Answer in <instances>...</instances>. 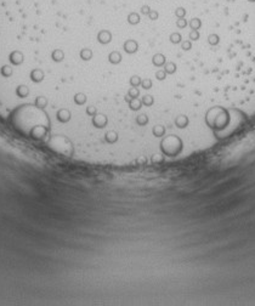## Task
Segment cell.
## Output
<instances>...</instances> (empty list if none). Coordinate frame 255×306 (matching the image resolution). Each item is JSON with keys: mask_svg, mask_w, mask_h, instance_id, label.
I'll return each instance as SVG.
<instances>
[{"mask_svg": "<svg viewBox=\"0 0 255 306\" xmlns=\"http://www.w3.org/2000/svg\"><path fill=\"white\" fill-rule=\"evenodd\" d=\"M188 26V21L186 18H177L176 19V27L179 29H185Z\"/></svg>", "mask_w": 255, "mask_h": 306, "instance_id": "10", "label": "cell"}, {"mask_svg": "<svg viewBox=\"0 0 255 306\" xmlns=\"http://www.w3.org/2000/svg\"><path fill=\"white\" fill-rule=\"evenodd\" d=\"M186 14H187V11H186L185 7H177V9L175 10V16H176L177 18H185Z\"/></svg>", "mask_w": 255, "mask_h": 306, "instance_id": "11", "label": "cell"}, {"mask_svg": "<svg viewBox=\"0 0 255 306\" xmlns=\"http://www.w3.org/2000/svg\"><path fill=\"white\" fill-rule=\"evenodd\" d=\"M192 43H193V42H191L190 39L183 40V42L181 43V45H180V46H181V50H182V51H190V50H192V46H193Z\"/></svg>", "mask_w": 255, "mask_h": 306, "instance_id": "8", "label": "cell"}, {"mask_svg": "<svg viewBox=\"0 0 255 306\" xmlns=\"http://www.w3.org/2000/svg\"><path fill=\"white\" fill-rule=\"evenodd\" d=\"M151 10H152V9L149 7V5L145 4V5H142V6L140 7V14L144 15V16H148V14H149Z\"/></svg>", "mask_w": 255, "mask_h": 306, "instance_id": "12", "label": "cell"}, {"mask_svg": "<svg viewBox=\"0 0 255 306\" xmlns=\"http://www.w3.org/2000/svg\"><path fill=\"white\" fill-rule=\"evenodd\" d=\"M96 40L101 45H108L113 40V34H112L109 29H101L96 34Z\"/></svg>", "mask_w": 255, "mask_h": 306, "instance_id": "1", "label": "cell"}, {"mask_svg": "<svg viewBox=\"0 0 255 306\" xmlns=\"http://www.w3.org/2000/svg\"><path fill=\"white\" fill-rule=\"evenodd\" d=\"M126 19H128V23L129 24H131V26H137L140 22H141V16H140V14L139 12H130L129 15H128V17H126Z\"/></svg>", "mask_w": 255, "mask_h": 306, "instance_id": "4", "label": "cell"}, {"mask_svg": "<svg viewBox=\"0 0 255 306\" xmlns=\"http://www.w3.org/2000/svg\"><path fill=\"white\" fill-rule=\"evenodd\" d=\"M148 18L151 19V21H157V19L159 18V12L157 11V10H151L149 14H148Z\"/></svg>", "mask_w": 255, "mask_h": 306, "instance_id": "13", "label": "cell"}, {"mask_svg": "<svg viewBox=\"0 0 255 306\" xmlns=\"http://www.w3.org/2000/svg\"><path fill=\"white\" fill-rule=\"evenodd\" d=\"M188 27L191 28V30H199L202 27V21L199 18H192L188 21Z\"/></svg>", "mask_w": 255, "mask_h": 306, "instance_id": "7", "label": "cell"}, {"mask_svg": "<svg viewBox=\"0 0 255 306\" xmlns=\"http://www.w3.org/2000/svg\"><path fill=\"white\" fill-rule=\"evenodd\" d=\"M199 38H200L199 30H190L188 39L191 40V42H197V40H199Z\"/></svg>", "mask_w": 255, "mask_h": 306, "instance_id": "9", "label": "cell"}, {"mask_svg": "<svg viewBox=\"0 0 255 306\" xmlns=\"http://www.w3.org/2000/svg\"><path fill=\"white\" fill-rule=\"evenodd\" d=\"M169 42L172 44V45H181V43L183 42L182 40V35L179 33V32H172L170 35H169Z\"/></svg>", "mask_w": 255, "mask_h": 306, "instance_id": "5", "label": "cell"}, {"mask_svg": "<svg viewBox=\"0 0 255 306\" xmlns=\"http://www.w3.org/2000/svg\"><path fill=\"white\" fill-rule=\"evenodd\" d=\"M139 49H140L139 42L135 39H126L123 43V50L128 55H135L139 51Z\"/></svg>", "mask_w": 255, "mask_h": 306, "instance_id": "2", "label": "cell"}, {"mask_svg": "<svg viewBox=\"0 0 255 306\" xmlns=\"http://www.w3.org/2000/svg\"><path fill=\"white\" fill-rule=\"evenodd\" d=\"M107 60L112 66H118V65L121 63V61H123V55H121V52L119 50H113L108 54Z\"/></svg>", "mask_w": 255, "mask_h": 306, "instance_id": "3", "label": "cell"}, {"mask_svg": "<svg viewBox=\"0 0 255 306\" xmlns=\"http://www.w3.org/2000/svg\"><path fill=\"white\" fill-rule=\"evenodd\" d=\"M207 40H208V44H209L210 46H216V45H219V43H220V37H219L216 33H211V34L208 35Z\"/></svg>", "mask_w": 255, "mask_h": 306, "instance_id": "6", "label": "cell"}]
</instances>
